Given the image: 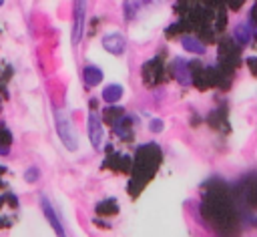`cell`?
Masks as SVG:
<instances>
[{
  "instance_id": "277c9868",
  "label": "cell",
  "mask_w": 257,
  "mask_h": 237,
  "mask_svg": "<svg viewBox=\"0 0 257 237\" xmlns=\"http://www.w3.org/2000/svg\"><path fill=\"white\" fill-rule=\"evenodd\" d=\"M124 46H126V40L118 32H108V34L102 36V48L110 54H122Z\"/></svg>"
},
{
  "instance_id": "5b68a950",
  "label": "cell",
  "mask_w": 257,
  "mask_h": 237,
  "mask_svg": "<svg viewBox=\"0 0 257 237\" xmlns=\"http://www.w3.org/2000/svg\"><path fill=\"white\" fill-rule=\"evenodd\" d=\"M84 2H76L74 4V26H72V44H78L82 32H84Z\"/></svg>"
},
{
  "instance_id": "7a4b0ae2",
  "label": "cell",
  "mask_w": 257,
  "mask_h": 237,
  "mask_svg": "<svg viewBox=\"0 0 257 237\" xmlns=\"http://www.w3.org/2000/svg\"><path fill=\"white\" fill-rule=\"evenodd\" d=\"M40 207H42V211H44L48 223H50L52 229L56 231V235H58V237H66V231H64V227H62V223H60V217H58V213L54 211V207H52V203H50L48 197H44V195L40 197Z\"/></svg>"
},
{
  "instance_id": "30bf717a",
  "label": "cell",
  "mask_w": 257,
  "mask_h": 237,
  "mask_svg": "<svg viewBox=\"0 0 257 237\" xmlns=\"http://www.w3.org/2000/svg\"><path fill=\"white\" fill-rule=\"evenodd\" d=\"M24 179H26V183H34V181L40 179V171L36 167H28L26 173H24Z\"/></svg>"
},
{
  "instance_id": "52a82bcc",
  "label": "cell",
  "mask_w": 257,
  "mask_h": 237,
  "mask_svg": "<svg viewBox=\"0 0 257 237\" xmlns=\"http://www.w3.org/2000/svg\"><path fill=\"white\" fill-rule=\"evenodd\" d=\"M181 44H183V48L187 50V52H193V54H205V44L201 42V40H197V38H193V36H183L181 38Z\"/></svg>"
},
{
  "instance_id": "8fae6325",
  "label": "cell",
  "mask_w": 257,
  "mask_h": 237,
  "mask_svg": "<svg viewBox=\"0 0 257 237\" xmlns=\"http://www.w3.org/2000/svg\"><path fill=\"white\" fill-rule=\"evenodd\" d=\"M149 129H151L153 133H159V131H163V121H159V118H155V121H151V125H149Z\"/></svg>"
},
{
  "instance_id": "3957f363",
  "label": "cell",
  "mask_w": 257,
  "mask_h": 237,
  "mask_svg": "<svg viewBox=\"0 0 257 237\" xmlns=\"http://www.w3.org/2000/svg\"><path fill=\"white\" fill-rule=\"evenodd\" d=\"M88 139H90V145L94 149H100L102 147L104 133H102V125H100V118H98L96 112H90L88 114Z\"/></svg>"
},
{
  "instance_id": "9c48e42d",
  "label": "cell",
  "mask_w": 257,
  "mask_h": 237,
  "mask_svg": "<svg viewBox=\"0 0 257 237\" xmlns=\"http://www.w3.org/2000/svg\"><path fill=\"white\" fill-rule=\"evenodd\" d=\"M233 36H235V40H237L239 44H247V42L251 40V26H247V24H237L235 30H233Z\"/></svg>"
},
{
  "instance_id": "7c38bea8",
  "label": "cell",
  "mask_w": 257,
  "mask_h": 237,
  "mask_svg": "<svg viewBox=\"0 0 257 237\" xmlns=\"http://www.w3.org/2000/svg\"><path fill=\"white\" fill-rule=\"evenodd\" d=\"M0 6H2V0H0Z\"/></svg>"
},
{
  "instance_id": "6da1fadb",
  "label": "cell",
  "mask_w": 257,
  "mask_h": 237,
  "mask_svg": "<svg viewBox=\"0 0 257 237\" xmlns=\"http://www.w3.org/2000/svg\"><path fill=\"white\" fill-rule=\"evenodd\" d=\"M54 123H56V133H58L62 145L68 151H76L78 149V133L74 129L70 112L62 110V108H54Z\"/></svg>"
},
{
  "instance_id": "8992f818",
  "label": "cell",
  "mask_w": 257,
  "mask_h": 237,
  "mask_svg": "<svg viewBox=\"0 0 257 237\" xmlns=\"http://www.w3.org/2000/svg\"><path fill=\"white\" fill-rule=\"evenodd\" d=\"M82 80L88 86H96L102 80V70L98 66H94V64H88V66L82 68Z\"/></svg>"
},
{
  "instance_id": "ba28073f",
  "label": "cell",
  "mask_w": 257,
  "mask_h": 237,
  "mask_svg": "<svg viewBox=\"0 0 257 237\" xmlns=\"http://www.w3.org/2000/svg\"><path fill=\"white\" fill-rule=\"evenodd\" d=\"M120 96H122V86H120V84H106L104 90H102V98H104L108 104L118 102Z\"/></svg>"
}]
</instances>
